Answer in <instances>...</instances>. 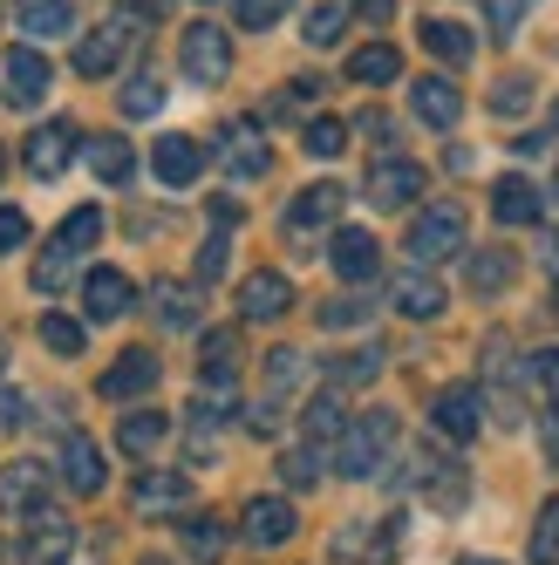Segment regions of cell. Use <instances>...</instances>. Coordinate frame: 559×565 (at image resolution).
I'll return each instance as SVG.
<instances>
[{
	"label": "cell",
	"mask_w": 559,
	"mask_h": 565,
	"mask_svg": "<svg viewBox=\"0 0 559 565\" xmlns=\"http://www.w3.org/2000/svg\"><path fill=\"white\" fill-rule=\"evenodd\" d=\"M42 498H49V470L42 463H8V470H0V518L42 511Z\"/></svg>",
	"instance_id": "13"
},
{
	"label": "cell",
	"mask_w": 559,
	"mask_h": 565,
	"mask_svg": "<svg viewBox=\"0 0 559 565\" xmlns=\"http://www.w3.org/2000/svg\"><path fill=\"white\" fill-rule=\"evenodd\" d=\"M68 150H75V124L55 116V124H42V130L28 137V171L34 178H62L68 171Z\"/></svg>",
	"instance_id": "17"
},
{
	"label": "cell",
	"mask_w": 559,
	"mask_h": 565,
	"mask_svg": "<svg viewBox=\"0 0 559 565\" xmlns=\"http://www.w3.org/2000/svg\"><path fill=\"white\" fill-rule=\"evenodd\" d=\"M150 307H157V320H165L171 334H191V328H198V294L184 287V279H157V287H150Z\"/></svg>",
	"instance_id": "25"
},
{
	"label": "cell",
	"mask_w": 559,
	"mask_h": 565,
	"mask_svg": "<svg viewBox=\"0 0 559 565\" xmlns=\"http://www.w3.org/2000/svg\"><path fill=\"white\" fill-rule=\"evenodd\" d=\"M511 279H518V259H511L505 246H485V253L464 259V287H471V294H505Z\"/></svg>",
	"instance_id": "24"
},
{
	"label": "cell",
	"mask_w": 559,
	"mask_h": 565,
	"mask_svg": "<svg viewBox=\"0 0 559 565\" xmlns=\"http://www.w3.org/2000/svg\"><path fill=\"white\" fill-rule=\"evenodd\" d=\"M184 498H191V477H178V470H144L130 483V504L137 511H178Z\"/></svg>",
	"instance_id": "23"
},
{
	"label": "cell",
	"mask_w": 559,
	"mask_h": 565,
	"mask_svg": "<svg viewBox=\"0 0 559 565\" xmlns=\"http://www.w3.org/2000/svg\"><path fill=\"white\" fill-rule=\"evenodd\" d=\"M539 259H546V273L559 279V232H546V238H539Z\"/></svg>",
	"instance_id": "54"
},
{
	"label": "cell",
	"mask_w": 559,
	"mask_h": 565,
	"mask_svg": "<svg viewBox=\"0 0 559 565\" xmlns=\"http://www.w3.org/2000/svg\"><path fill=\"white\" fill-rule=\"evenodd\" d=\"M130 300H137V287H130V273H116V266H96L83 279V313L89 320H124Z\"/></svg>",
	"instance_id": "11"
},
{
	"label": "cell",
	"mask_w": 559,
	"mask_h": 565,
	"mask_svg": "<svg viewBox=\"0 0 559 565\" xmlns=\"http://www.w3.org/2000/svg\"><path fill=\"white\" fill-rule=\"evenodd\" d=\"M300 429H307V443H335V436H341V395H335V388H321V395L307 402Z\"/></svg>",
	"instance_id": "35"
},
{
	"label": "cell",
	"mask_w": 559,
	"mask_h": 565,
	"mask_svg": "<svg viewBox=\"0 0 559 565\" xmlns=\"http://www.w3.org/2000/svg\"><path fill=\"white\" fill-rule=\"evenodd\" d=\"M157 109H165V83H157L150 68L130 75V83H124V116H157Z\"/></svg>",
	"instance_id": "39"
},
{
	"label": "cell",
	"mask_w": 559,
	"mask_h": 565,
	"mask_svg": "<svg viewBox=\"0 0 559 565\" xmlns=\"http://www.w3.org/2000/svg\"><path fill=\"white\" fill-rule=\"evenodd\" d=\"M42 341L55 348V354H83V320H68V313H42Z\"/></svg>",
	"instance_id": "42"
},
{
	"label": "cell",
	"mask_w": 559,
	"mask_h": 565,
	"mask_svg": "<svg viewBox=\"0 0 559 565\" xmlns=\"http://www.w3.org/2000/svg\"><path fill=\"white\" fill-rule=\"evenodd\" d=\"M0 178H8V150H0Z\"/></svg>",
	"instance_id": "57"
},
{
	"label": "cell",
	"mask_w": 559,
	"mask_h": 565,
	"mask_svg": "<svg viewBox=\"0 0 559 565\" xmlns=\"http://www.w3.org/2000/svg\"><path fill=\"white\" fill-rule=\"evenodd\" d=\"M225 238H205V246H198V279H205V287H212V279H225Z\"/></svg>",
	"instance_id": "49"
},
{
	"label": "cell",
	"mask_w": 559,
	"mask_h": 565,
	"mask_svg": "<svg viewBox=\"0 0 559 565\" xmlns=\"http://www.w3.org/2000/svg\"><path fill=\"white\" fill-rule=\"evenodd\" d=\"M300 375H307V361H300L294 348H273V354H266V402H287V395L300 388Z\"/></svg>",
	"instance_id": "34"
},
{
	"label": "cell",
	"mask_w": 559,
	"mask_h": 565,
	"mask_svg": "<svg viewBox=\"0 0 559 565\" xmlns=\"http://www.w3.org/2000/svg\"><path fill=\"white\" fill-rule=\"evenodd\" d=\"M232 361H239V334L232 328L205 334V382H232Z\"/></svg>",
	"instance_id": "40"
},
{
	"label": "cell",
	"mask_w": 559,
	"mask_h": 565,
	"mask_svg": "<svg viewBox=\"0 0 559 565\" xmlns=\"http://www.w3.org/2000/svg\"><path fill=\"white\" fill-rule=\"evenodd\" d=\"M280 477H287L294 491H314V483H321V443H314V450H294L287 463H280Z\"/></svg>",
	"instance_id": "44"
},
{
	"label": "cell",
	"mask_w": 559,
	"mask_h": 565,
	"mask_svg": "<svg viewBox=\"0 0 559 565\" xmlns=\"http://www.w3.org/2000/svg\"><path fill=\"white\" fill-rule=\"evenodd\" d=\"M0 369H8V341H0Z\"/></svg>",
	"instance_id": "58"
},
{
	"label": "cell",
	"mask_w": 559,
	"mask_h": 565,
	"mask_svg": "<svg viewBox=\"0 0 559 565\" xmlns=\"http://www.w3.org/2000/svg\"><path fill=\"white\" fill-rule=\"evenodd\" d=\"M89 171H96L103 184H124V178L137 171V150H130L124 137H89Z\"/></svg>",
	"instance_id": "29"
},
{
	"label": "cell",
	"mask_w": 559,
	"mask_h": 565,
	"mask_svg": "<svg viewBox=\"0 0 559 565\" xmlns=\"http://www.w3.org/2000/svg\"><path fill=\"white\" fill-rule=\"evenodd\" d=\"M430 423H436V436H444V443H471L477 429H485V395L457 382V388H444V395L430 402Z\"/></svg>",
	"instance_id": "7"
},
{
	"label": "cell",
	"mask_w": 559,
	"mask_h": 565,
	"mask_svg": "<svg viewBox=\"0 0 559 565\" xmlns=\"http://www.w3.org/2000/svg\"><path fill=\"white\" fill-rule=\"evenodd\" d=\"M294 313V279L287 273H246L239 287V320H280Z\"/></svg>",
	"instance_id": "10"
},
{
	"label": "cell",
	"mask_w": 559,
	"mask_h": 565,
	"mask_svg": "<svg viewBox=\"0 0 559 565\" xmlns=\"http://www.w3.org/2000/svg\"><path fill=\"white\" fill-rule=\"evenodd\" d=\"M492 218H498V225H539V184L518 178V171L498 178V184H492Z\"/></svg>",
	"instance_id": "19"
},
{
	"label": "cell",
	"mask_w": 559,
	"mask_h": 565,
	"mask_svg": "<svg viewBox=\"0 0 559 565\" xmlns=\"http://www.w3.org/2000/svg\"><path fill=\"white\" fill-rule=\"evenodd\" d=\"M14 21H21L28 42H62V34L75 28V8H68V0H21Z\"/></svg>",
	"instance_id": "21"
},
{
	"label": "cell",
	"mask_w": 559,
	"mask_h": 565,
	"mask_svg": "<svg viewBox=\"0 0 559 565\" xmlns=\"http://www.w3.org/2000/svg\"><path fill=\"white\" fill-rule=\"evenodd\" d=\"M137 565H171V558H137Z\"/></svg>",
	"instance_id": "56"
},
{
	"label": "cell",
	"mask_w": 559,
	"mask_h": 565,
	"mask_svg": "<svg viewBox=\"0 0 559 565\" xmlns=\"http://www.w3.org/2000/svg\"><path fill=\"white\" fill-rule=\"evenodd\" d=\"M157 375H165V369H157L150 348H124V354H116V369L103 375V395H109V402H137V395L157 388Z\"/></svg>",
	"instance_id": "12"
},
{
	"label": "cell",
	"mask_w": 559,
	"mask_h": 565,
	"mask_svg": "<svg viewBox=\"0 0 559 565\" xmlns=\"http://www.w3.org/2000/svg\"><path fill=\"white\" fill-rule=\"evenodd\" d=\"M239 524H246V545L273 552V545H287V539H294V504H287V498H253Z\"/></svg>",
	"instance_id": "14"
},
{
	"label": "cell",
	"mask_w": 559,
	"mask_h": 565,
	"mask_svg": "<svg viewBox=\"0 0 559 565\" xmlns=\"http://www.w3.org/2000/svg\"><path fill=\"white\" fill-rule=\"evenodd\" d=\"M150 171L165 178L171 191H184V184H198V178H205V143H198V137H157V150H150Z\"/></svg>",
	"instance_id": "9"
},
{
	"label": "cell",
	"mask_w": 559,
	"mask_h": 565,
	"mask_svg": "<svg viewBox=\"0 0 559 565\" xmlns=\"http://www.w3.org/2000/svg\"><path fill=\"white\" fill-rule=\"evenodd\" d=\"M165 436H171V423L157 416V409H130L124 423H116V443H124V457H150Z\"/></svg>",
	"instance_id": "28"
},
{
	"label": "cell",
	"mask_w": 559,
	"mask_h": 565,
	"mask_svg": "<svg viewBox=\"0 0 559 565\" xmlns=\"http://www.w3.org/2000/svg\"><path fill=\"white\" fill-rule=\"evenodd\" d=\"M21 238H28V218H21L14 205H0V253H14Z\"/></svg>",
	"instance_id": "50"
},
{
	"label": "cell",
	"mask_w": 559,
	"mask_h": 565,
	"mask_svg": "<svg viewBox=\"0 0 559 565\" xmlns=\"http://www.w3.org/2000/svg\"><path fill=\"white\" fill-rule=\"evenodd\" d=\"M266 143H260V130H232V150H225V171L232 178H266Z\"/></svg>",
	"instance_id": "33"
},
{
	"label": "cell",
	"mask_w": 559,
	"mask_h": 565,
	"mask_svg": "<svg viewBox=\"0 0 559 565\" xmlns=\"http://www.w3.org/2000/svg\"><path fill=\"white\" fill-rule=\"evenodd\" d=\"M21 423H28V395L0 388V429H21Z\"/></svg>",
	"instance_id": "51"
},
{
	"label": "cell",
	"mask_w": 559,
	"mask_h": 565,
	"mask_svg": "<svg viewBox=\"0 0 559 565\" xmlns=\"http://www.w3.org/2000/svg\"><path fill=\"white\" fill-rule=\"evenodd\" d=\"M55 238H62V246H68V253H89V246H96V238H103V205H83V212H68Z\"/></svg>",
	"instance_id": "36"
},
{
	"label": "cell",
	"mask_w": 559,
	"mask_h": 565,
	"mask_svg": "<svg viewBox=\"0 0 559 565\" xmlns=\"http://www.w3.org/2000/svg\"><path fill=\"white\" fill-rule=\"evenodd\" d=\"M389 450H395V416H389V409L355 416V423H341V436H335V463H341V477H376Z\"/></svg>",
	"instance_id": "2"
},
{
	"label": "cell",
	"mask_w": 559,
	"mask_h": 565,
	"mask_svg": "<svg viewBox=\"0 0 559 565\" xmlns=\"http://www.w3.org/2000/svg\"><path fill=\"white\" fill-rule=\"evenodd\" d=\"M492 109L498 116H526L532 109V75H505V83L492 89Z\"/></svg>",
	"instance_id": "43"
},
{
	"label": "cell",
	"mask_w": 559,
	"mask_h": 565,
	"mask_svg": "<svg viewBox=\"0 0 559 565\" xmlns=\"http://www.w3.org/2000/svg\"><path fill=\"white\" fill-rule=\"evenodd\" d=\"M348 205V191L341 184H307L294 205H287V232H314V225H335Z\"/></svg>",
	"instance_id": "20"
},
{
	"label": "cell",
	"mask_w": 559,
	"mask_h": 565,
	"mask_svg": "<svg viewBox=\"0 0 559 565\" xmlns=\"http://www.w3.org/2000/svg\"><path fill=\"white\" fill-rule=\"evenodd\" d=\"M539 443H546V457H552V463H559V409H552V416H546V423H539Z\"/></svg>",
	"instance_id": "53"
},
{
	"label": "cell",
	"mask_w": 559,
	"mask_h": 565,
	"mask_svg": "<svg viewBox=\"0 0 559 565\" xmlns=\"http://www.w3.org/2000/svg\"><path fill=\"white\" fill-rule=\"evenodd\" d=\"M355 14H362V21H376V28H382V21L395 14V0H355Z\"/></svg>",
	"instance_id": "52"
},
{
	"label": "cell",
	"mask_w": 559,
	"mask_h": 565,
	"mask_svg": "<svg viewBox=\"0 0 559 565\" xmlns=\"http://www.w3.org/2000/svg\"><path fill=\"white\" fill-rule=\"evenodd\" d=\"M68 279H75V253L62 246V238H49L42 259H34V294H62Z\"/></svg>",
	"instance_id": "32"
},
{
	"label": "cell",
	"mask_w": 559,
	"mask_h": 565,
	"mask_svg": "<svg viewBox=\"0 0 559 565\" xmlns=\"http://www.w3.org/2000/svg\"><path fill=\"white\" fill-rule=\"evenodd\" d=\"M532 565H559V498L539 504V524H532Z\"/></svg>",
	"instance_id": "37"
},
{
	"label": "cell",
	"mask_w": 559,
	"mask_h": 565,
	"mask_svg": "<svg viewBox=\"0 0 559 565\" xmlns=\"http://www.w3.org/2000/svg\"><path fill=\"white\" fill-rule=\"evenodd\" d=\"M144 49V14L124 8V14H109L103 28H89V42H75V75H109V68H124L130 55Z\"/></svg>",
	"instance_id": "1"
},
{
	"label": "cell",
	"mask_w": 559,
	"mask_h": 565,
	"mask_svg": "<svg viewBox=\"0 0 559 565\" xmlns=\"http://www.w3.org/2000/svg\"><path fill=\"white\" fill-rule=\"evenodd\" d=\"M532 14V0H485V21H492V34L505 42V34H518V21Z\"/></svg>",
	"instance_id": "46"
},
{
	"label": "cell",
	"mask_w": 559,
	"mask_h": 565,
	"mask_svg": "<svg viewBox=\"0 0 559 565\" xmlns=\"http://www.w3.org/2000/svg\"><path fill=\"white\" fill-rule=\"evenodd\" d=\"M410 109L430 130H451L464 116V96H457V83H444V75H423V83H410Z\"/></svg>",
	"instance_id": "16"
},
{
	"label": "cell",
	"mask_w": 559,
	"mask_h": 565,
	"mask_svg": "<svg viewBox=\"0 0 559 565\" xmlns=\"http://www.w3.org/2000/svg\"><path fill=\"white\" fill-rule=\"evenodd\" d=\"M130 8H137L144 21H157V14H171V0H130Z\"/></svg>",
	"instance_id": "55"
},
{
	"label": "cell",
	"mask_w": 559,
	"mask_h": 565,
	"mask_svg": "<svg viewBox=\"0 0 559 565\" xmlns=\"http://www.w3.org/2000/svg\"><path fill=\"white\" fill-rule=\"evenodd\" d=\"M178 62H184V75H191L198 89L225 83V75H232V42H225V28H212V21L184 28V42H178Z\"/></svg>",
	"instance_id": "4"
},
{
	"label": "cell",
	"mask_w": 559,
	"mask_h": 565,
	"mask_svg": "<svg viewBox=\"0 0 559 565\" xmlns=\"http://www.w3.org/2000/svg\"><path fill=\"white\" fill-rule=\"evenodd\" d=\"M42 96H49V55L28 42V49L8 55V103H14V109H34Z\"/></svg>",
	"instance_id": "15"
},
{
	"label": "cell",
	"mask_w": 559,
	"mask_h": 565,
	"mask_svg": "<svg viewBox=\"0 0 559 565\" xmlns=\"http://www.w3.org/2000/svg\"><path fill=\"white\" fill-rule=\"evenodd\" d=\"M552 320H559V294H552Z\"/></svg>",
	"instance_id": "60"
},
{
	"label": "cell",
	"mask_w": 559,
	"mask_h": 565,
	"mask_svg": "<svg viewBox=\"0 0 559 565\" xmlns=\"http://www.w3.org/2000/svg\"><path fill=\"white\" fill-rule=\"evenodd\" d=\"M341 28H348V8H341V0H321V8L307 14V42H314V49H335Z\"/></svg>",
	"instance_id": "38"
},
{
	"label": "cell",
	"mask_w": 559,
	"mask_h": 565,
	"mask_svg": "<svg viewBox=\"0 0 559 565\" xmlns=\"http://www.w3.org/2000/svg\"><path fill=\"white\" fill-rule=\"evenodd\" d=\"M395 75H403V55H395L389 42H369V49L348 55V83H362V89H382V83H395Z\"/></svg>",
	"instance_id": "26"
},
{
	"label": "cell",
	"mask_w": 559,
	"mask_h": 565,
	"mask_svg": "<svg viewBox=\"0 0 559 565\" xmlns=\"http://www.w3.org/2000/svg\"><path fill=\"white\" fill-rule=\"evenodd\" d=\"M532 388H539L546 402H559V348H539V354H532Z\"/></svg>",
	"instance_id": "47"
},
{
	"label": "cell",
	"mask_w": 559,
	"mask_h": 565,
	"mask_svg": "<svg viewBox=\"0 0 559 565\" xmlns=\"http://www.w3.org/2000/svg\"><path fill=\"white\" fill-rule=\"evenodd\" d=\"M382 375V348H355V354H335L328 361V388H362Z\"/></svg>",
	"instance_id": "31"
},
{
	"label": "cell",
	"mask_w": 559,
	"mask_h": 565,
	"mask_svg": "<svg viewBox=\"0 0 559 565\" xmlns=\"http://www.w3.org/2000/svg\"><path fill=\"white\" fill-rule=\"evenodd\" d=\"M62 483L75 498H96L103 491V450L89 436H62Z\"/></svg>",
	"instance_id": "18"
},
{
	"label": "cell",
	"mask_w": 559,
	"mask_h": 565,
	"mask_svg": "<svg viewBox=\"0 0 559 565\" xmlns=\"http://www.w3.org/2000/svg\"><path fill=\"white\" fill-rule=\"evenodd\" d=\"M395 313H410V320H436V313H444V287L430 279V266H410L403 279H395Z\"/></svg>",
	"instance_id": "22"
},
{
	"label": "cell",
	"mask_w": 559,
	"mask_h": 565,
	"mask_svg": "<svg viewBox=\"0 0 559 565\" xmlns=\"http://www.w3.org/2000/svg\"><path fill=\"white\" fill-rule=\"evenodd\" d=\"M362 320H369L362 300H328V307H321V328H362Z\"/></svg>",
	"instance_id": "48"
},
{
	"label": "cell",
	"mask_w": 559,
	"mask_h": 565,
	"mask_svg": "<svg viewBox=\"0 0 559 565\" xmlns=\"http://www.w3.org/2000/svg\"><path fill=\"white\" fill-rule=\"evenodd\" d=\"M184 552H191L198 565H219V558H225V518H212V511L184 518Z\"/></svg>",
	"instance_id": "30"
},
{
	"label": "cell",
	"mask_w": 559,
	"mask_h": 565,
	"mask_svg": "<svg viewBox=\"0 0 559 565\" xmlns=\"http://www.w3.org/2000/svg\"><path fill=\"white\" fill-rule=\"evenodd\" d=\"M464 238H471L464 205H423V212H416V225H410V259H416V266L457 259V253H464Z\"/></svg>",
	"instance_id": "3"
},
{
	"label": "cell",
	"mask_w": 559,
	"mask_h": 565,
	"mask_svg": "<svg viewBox=\"0 0 559 565\" xmlns=\"http://www.w3.org/2000/svg\"><path fill=\"white\" fill-rule=\"evenodd\" d=\"M328 266L348 279V287H369V279L382 273V246H376V232L341 225V232H335V246H328Z\"/></svg>",
	"instance_id": "8"
},
{
	"label": "cell",
	"mask_w": 559,
	"mask_h": 565,
	"mask_svg": "<svg viewBox=\"0 0 559 565\" xmlns=\"http://www.w3.org/2000/svg\"><path fill=\"white\" fill-rule=\"evenodd\" d=\"M68 552H75V524L62 511H28L21 565H68Z\"/></svg>",
	"instance_id": "6"
},
{
	"label": "cell",
	"mask_w": 559,
	"mask_h": 565,
	"mask_svg": "<svg viewBox=\"0 0 559 565\" xmlns=\"http://www.w3.org/2000/svg\"><path fill=\"white\" fill-rule=\"evenodd\" d=\"M300 143H307V157H341V150H348V124H335V116H314Z\"/></svg>",
	"instance_id": "41"
},
{
	"label": "cell",
	"mask_w": 559,
	"mask_h": 565,
	"mask_svg": "<svg viewBox=\"0 0 559 565\" xmlns=\"http://www.w3.org/2000/svg\"><path fill=\"white\" fill-rule=\"evenodd\" d=\"M423 49L444 62V68H464V62L477 55V42H471L464 21H423Z\"/></svg>",
	"instance_id": "27"
},
{
	"label": "cell",
	"mask_w": 559,
	"mask_h": 565,
	"mask_svg": "<svg viewBox=\"0 0 559 565\" xmlns=\"http://www.w3.org/2000/svg\"><path fill=\"white\" fill-rule=\"evenodd\" d=\"M287 8H294V0H239V28H246V34H266Z\"/></svg>",
	"instance_id": "45"
},
{
	"label": "cell",
	"mask_w": 559,
	"mask_h": 565,
	"mask_svg": "<svg viewBox=\"0 0 559 565\" xmlns=\"http://www.w3.org/2000/svg\"><path fill=\"white\" fill-rule=\"evenodd\" d=\"M423 198V164L416 157H376L369 164V205L376 212H410Z\"/></svg>",
	"instance_id": "5"
},
{
	"label": "cell",
	"mask_w": 559,
	"mask_h": 565,
	"mask_svg": "<svg viewBox=\"0 0 559 565\" xmlns=\"http://www.w3.org/2000/svg\"><path fill=\"white\" fill-rule=\"evenodd\" d=\"M464 565H492V558H464Z\"/></svg>",
	"instance_id": "59"
}]
</instances>
